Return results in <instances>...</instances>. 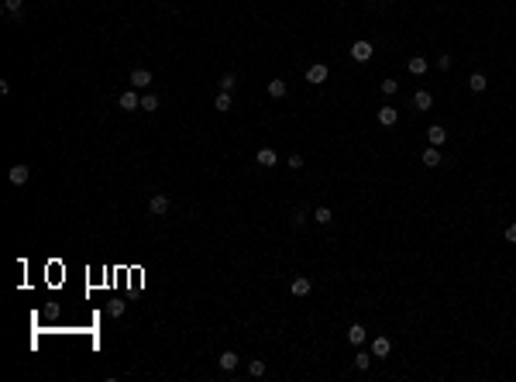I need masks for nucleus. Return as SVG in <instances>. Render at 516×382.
<instances>
[{"instance_id":"nucleus-10","label":"nucleus","mask_w":516,"mask_h":382,"mask_svg":"<svg viewBox=\"0 0 516 382\" xmlns=\"http://www.w3.org/2000/svg\"><path fill=\"white\" fill-rule=\"evenodd\" d=\"M389 351H392L389 337H375V341H372V355H375V358H389Z\"/></svg>"},{"instance_id":"nucleus-13","label":"nucleus","mask_w":516,"mask_h":382,"mask_svg":"<svg viewBox=\"0 0 516 382\" xmlns=\"http://www.w3.org/2000/svg\"><path fill=\"white\" fill-rule=\"evenodd\" d=\"M238 351H224V355H220V369H224V372H234V369H238Z\"/></svg>"},{"instance_id":"nucleus-29","label":"nucleus","mask_w":516,"mask_h":382,"mask_svg":"<svg viewBox=\"0 0 516 382\" xmlns=\"http://www.w3.org/2000/svg\"><path fill=\"white\" fill-rule=\"evenodd\" d=\"M293 224L303 227V224H307V210H296V214H293Z\"/></svg>"},{"instance_id":"nucleus-11","label":"nucleus","mask_w":516,"mask_h":382,"mask_svg":"<svg viewBox=\"0 0 516 382\" xmlns=\"http://www.w3.org/2000/svg\"><path fill=\"white\" fill-rule=\"evenodd\" d=\"M427 141L437 148V145H444V141H447V131L441 124H430V127H427Z\"/></svg>"},{"instance_id":"nucleus-15","label":"nucleus","mask_w":516,"mask_h":382,"mask_svg":"<svg viewBox=\"0 0 516 382\" xmlns=\"http://www.w3.org/2000/svg\"><path fill=\"white\" fill-rule=\"evenodd\" d=\"M348 341H351V345H365V327L351 324V327H348Z\"/></svg>"},{"instance_id":"nucleus-22","label":"nucleus","mask_w":516,"mask_h":382,"mask_svg":"<svg viewBox=\"0 0 516 382\" xmlns=\"http://www.w3.org/2000/svg\"><path fill=\"white\" fill-rule=\"evenodd\" d=\"M372 358H375V355H368V351H358V355H355V369L365 372L368 365H372Z\"/></svg>"},{"instance_id":"nucleus-9","label":"nucleus","mask_w":516,"mask_h":382,"mask_svg":"<svg viewBox=\"0 0 516 382\" xmlns=\"http://www.w3.org/2000/svg\"><path fill=\"white\" fill-rule=\"evenodd\" d=\"M396 121H399V110H396V107H378V124L382 127H392Z\"/></svg>"},{"instance_id":"nucleus-30","label":"nucleus","mask_w":516,"mask_h":382,"mask_svg":"<svg viewBox=\"0 0 516 382\" xmlns=\"http://www.w3.org/2000/svg\"><path fill=\"white\" fill-rule=\"evenodd\" d=\"M506 241L516 244V224H509V227H506Z\"/></svg>"},{"instance_id":"nucleus-12","label":"nucleus","mask_w":516,"mask_h":382,"mask_svg":"<svg viewBox=\"0 0 516 382\" xmlns=\"http://www.w3.org/2000/svg\"><path fill=\"white\" fill-rule=\"evenodd\" d=\"M468 90H471V93H485V90H489L485 72H471V76H468Z\"/></svg>"},{"instance_id":"nucleus-7","label":"nucleus","mask_w":516,"mask_h":382,"mask_svg":"<svg viewBox=\"0 0 516 382\" xmlns=\"http://www.w3.org/2000/svg\"><path fill=\"white\" fill-rule=\"evenodd\" d=\"M28 176H31V169H28V165H11L7 179H11L14 186H24V183H28Z\"/></svg>"},{"instance_id":"nucleus-23","label":"nucleus","mask_w":516,"mask_h":382,"mask_svg":"<svg viewBox=\"0 0 516 382\" xmlns=\"http://www.w3.org/2000/svg\"><path fill=\"white\" fill-rule=\"evenodd\" d=\"M248 375H255V379H262V375H265V361H262V358L248 361Z\"/></svg>"},{"instance_id":"nucleus-25","label":"nucleus","mask_w":516,"mask_h":382,"mask_svg":"<svg viewBox=\"0 0 516 382\" xmlns=\"http://www.w3.org/2000/svg\"><path fill=\"white\" fill-rule=\"evenodd\" d=\"M21 7H24V0H4V11L7 14H21Z\"/></svg>"},{"instance_id":"nucleus-16","label":"nucleus","mask_w":516,"mask_h":382,"mask_svg":"<svg viewBox=\"0 0 516 382\" xmlns=\"http://www.w3.org/2000/svg\"><path fill=\"white\" fill-rule=\"evenodd\" d=\"M231 104H234V100H231V93H224V90H220L217 97H214V107H217L220 114H227V110H231Z\"/></svg>"},{"instance_id":"nucleus-31","label":"nucleus","mask_w":516,"mask_h":382,"mask_svg":"<svg viewBox=\"0 0 516 382\" xmlns=\"http://www.w3.org/2000/svg\"><path fill=\"white\" fill-rule=\"evenodd\" d=\"M451 62H454L451 55H441V59H437V66H441V69H451Z\"/></svg>"},{"instance_id":"nucleus-2","label":"nucleus","mask_w":516,"mask_h":382,"mask_svg":"<svg viewBox=\"0 0 516 382\" xmlns=\"http://www.w3.org/2000/svg\"><path fill=\"white\" fill-rule=\"evenodd\" d=\"M372 52H375V48H372V42H355V45H351V59H355V62H368V59H372Z\"/></svg>"},{"instance_id":"nucleus-3","label":"nucleus","mask_w":516,"mask_h":382,"mask_svg":"<svg viewBox=\"0 0 516 382\" xmlns=\"http://www.w3.org/2000/svg\"><path fill=\"white\" fill-rule=\"evenodd\" d=\"M310 290H313V282H310L307 276H296L289 282V293H293V296H310Z\"/></svg>"},{"instance_id":"nucleus-18","label":"nucleus","mask_w":516,"mask_h":382,"mask_svg":"<svg viewBox=\"0 0 516 382\" xmlns=\"http://www.w3.org/2000/svg\"><path fill=\"white\" fill-rule=\"evenodd\" d=\"M255 159H258V165H269V169H272V165H275V159H279V155H275L272 148H258V155H255Z\"/></svg>"},{"instance_id":"nucleus-14","label":"nucleus","mask_w":516,"mask_h":382,"mask_svg":"<svg viewBox=\"0 0 516 382\" xmlns=\"http://www.w3.org/2000/svg\"><path fill=\"white\" fill-rule=\"evenodd\" d=\"M406 69H410L413 76H424V72H427V59L424 55H413L410 62H406Z\"/></svg>"},{"instance_id":"nucleus-26","label":"nucleus","mask_w":516,"mask_h":382,"mask_svg":"<svg viewBox=\"0 0 516 382\" xmlns=\"http://www.w3.org/2000/svg\"><path fill=\"white\" fill-rule=\"evenodd\" d=\"M107 313H110V317H124V303H107Z\"/></svg>"},{"instance_id":"nucleus-8","label":"nucleus","mask_w":516,"mask_h":382,"mask_svg":"<svg viewBox=\"0 0 516 382\" xmlns=\"http://www.w3.org/2000/svg\"><path fill=\"white\" fill-rule=\"evenodd\" d=\"M413 107H416V110H430V107H434V93L416 90L413 93Z\"/></svg>"},{"instance_id":"nucleus-28","label":"nucleus","mask_w":516,"mask_h":382,"mask_svg":"<svg viewBox=\"0 0 516 382\" xmlns=\"http://www.w3.org/2000/svg\"><path fill=\"white\" fill-rule=\"evenodd\" d=\"M289 169H293V173H296V169H303V155H296V151H293V155H289Z\"/></svg>"},{"instance_id":"nucleus-17","label":"nucleus","mask_w":516,"mask_h":382,"mask_svg":"<svg viewBox=\"0 0 516 382\" xmlns=\"http://www.w3.org/2000/svg\"><path fill=\"white\" fill-rule=\"evenodd\" d=\"M420 162H424V165H430V169H434V165H441V151H437L434 145H430V148H427L424 155H420Z\"/></svg>"},{"instance_id":"nucleus-21","label":"nucleus","mask_w":516,"mask_h":382,"mask_svg":"<svg viewBox=\"0 0 516 382\" xmlns=\"http://www.w3.org/2000/svg\"><path fill=\"white\" fill-rule=\"evenodd\" d=\"M234 86H238V76H234V72H224V76H220V90L231 93Z\"/></svg>"},{"instance_id":"nucleus-24","label":"nucleus","mask_w":516,"mask_h":382,"mask_svg":"<svg viewBox=\"0 0 516 382\" xmlns=\"http://www.w3.org/2000/svg\"><path fill=\"white\" fill-rule=\"evenodd\" d=\"M141 110H159V97H155V93H145V97H141Z\"/></svg>"},{"instance_id":"nucleus-6","label":"nucleus","mask_w":516,"mask_h":382,"mask_svg":"<svg viewBox=\"0 0 516 382\" xmlns=\"http://www.w3.org/2000/svg\"><path fill=\"white\" fill-rule=\"evenodd\" d=\"M131 86H135V90H148L151 86V72L148 69H135L131 72Z\"/></svg>"},{"instance_id":"nucleus-20","label":"nucleus","mask_w":516,"mask_h":382,"mask_svg":"<svg viewBox=\"0 0 516 382\" xmlns=\"http://www.w3.org/2000/svg\"><path fill=\"white\" fill-rule=\"evenodd\" d=\"M313 220H317V224H331V220H334L331 207H317V210H313Z\"/></svg>"},{"instance_id":"nucleus-19","label":"nucleus","mask_w":516,"mask_h":382,"mask_svg":"<svg viewBox=\"0 0 516 382\" xmlns=\"http://www.w3.org/2000/svg\"><path fill=\"white\" fill-rule=\"evenodd\" d=\"M269 97H272V100H282V97H286V83L272 80V83H269Z\"/></svg>"},{"instance_id":"nucleus-4","label":"nucleus","mask_w":516,"mask_h":382,"mask_svg":"<svg viewBox=\"0 0 516 382\" xmlns=\"http://www.w3.org/2000/svg\"><path fill=\"white\" fill-rule=\"evenodd\" d=\"M148 210L155 214V217H162V214H169V197H165V193H155V197L148 200Z\"/></svg>"},{"instance_id":"nucleus-5","label":"nucleus","mask_w":516,"mask_h":382,"mask_svg":"<svg viewBox=\"0 0 516 382\" xmlns=\"http://www.w3.org/2000/svg\"><path fill=\"white\" fill-rule=\"evenodd\" d=\"M327 76H331V72H327L323 62H313V66L307 69V83H327Z\"/></svg>"},{"instance_id":"nucleus-1","label":"nucleus","mask_w":516,"mask_h":382,"mask_svg":"<svg viewBox=\"0 0 516 382\" xmlns=\"http://www.w3.org/2000/svg\"><path fill=\"white\" fill-rule=\"evenodd\" d=\"M117 104H121V110H138V107H141V97H138L135 86H131V90H124L117 97Z\"/></svg>"},{"instance_id":"nucleus-27","label":"nucleus","mask_w":516,"mask_h":382,"mask_svg":"<svg viewBox=\"0 0 516 382\" xmlns=\"http://www.w3.org/2000/svg\"><path fill=\"white\" fill-rule=\"evenodd\" d=\"M396 90H399V83H396V80H382V93H386V97H392Z\"/></svg>"}]
</instances>
